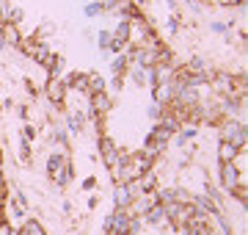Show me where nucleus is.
<instances>
[{
    "instance_id": "aec40b11",
    "label": "nucleus",
    "mask_w": 248,
    "mask_h": 235,
    "mask_svg": "<svg viewBox=\"0 0 248 235\" xmlns=\"http://www.w3.org/2000/svg\"><path fill=\"white\" fill-rule=\"evenodd\" d=\"M66 161H69V158H66L63 152H53V155H47V174L53 177V174L58 172V169H61V166H63Z\"/></svg>"
},
{
    "instance_id": "20e7f679",
    "label": "nucleus",
    "mask_w": 248,
    "mask_h": 235,
    "mask_svg": "<svg viewBox=\"0 0 248 235\" xmlns=\"http://www.w3.org/2000/svg\"><path fill=\"white\" fill-rule=\"evenodd\" d=\"M108 111H113V100L108 91L89 94V117H105Z\"/></svg>"
},
{
    "instance_id": "9b49d317",
    "label": "nucleus",
    "mask_w": 248,
    "mask_h": 235,
    "mask_svg": "<svg viewBox=\"0 0 248 235\" xmlns=\"http://www.w3.org/2000/svg\"><path fill=\"white\" fill-rule=\"evenodd\" d=\"M0 36H3V45H6V47H19V45H22V34H19V25L3 22V25H0Z\"/></svg>"
},
{
    "instance_id": "f704fd0d",
    "label": "nucleus",
    "mask_w": 248,
    "mask_h": 235,
    "mask_svg": "<svg viewBox=\"0 0 248 235\" xmlns=\"http://www.w3.org/2000/svg\"><path fill=\"white\" fill-rule=\"evenodd\" d=\"M11 235H22V230H11Z\"/></svg>"
},
{
    "instance_id": "f257e3e1",
    "label": "nucleus",
    "mask_w": 248,
    "mask_h": 235,
    "mask_svg": "<svg viewBox=\"0 0 248 235\" xmlns=\"http://www.w3.org/2000/svg\"><path fill=\"white\" fill-rule=\"evenodd\" d=\"M221 141H229V144H234L237 150H243V147L248 144L246 125L237 122V119H226V122H221Z\"/></svg>"
},
{
    "instance_id": "6e6552de",
    "label": "nucleus",
    "mask_w": 248,
    "mask_h": 235,
    "mask_svg": "<svg viewBox=\"0 0 248 235\" xmlns=\"http://www.w3.org/2000/svg\"><path fill=\"white\" fill-rule=\"evenodd\" d=\"M110 36H113L119 45H130V42H133V19L122 17L119 22H116V28L110 31Z\"/></svg>"
},
{
    "instance_id": "4468645a",
    "label": "nucleus",
    "mask_w": 248,
    "mask_h": 235,
    "mask_svg": "<svg viewBox=\"0 0 248 235\" xmlns=\"http://www.w3.org/2000/svg\"><path fill=\"white\" fill-rule=\"evenodd\" d=\"M127 69H130V58H127V53H116L113 58H110V75H119V78H124L127 75Z\"/></svg>"
},
{
    "instance_id": "412c9836",
    "label": "nucleus",
    "mask_w": 248,
    "mask_h": 235,
    "mask_svg": "<svg viewBox=\"0 0 248 235\" xmlns=\"http://www.w3.org/2000/svg\"><path fill=\"white\" fill-rule=\"evenodd\" d=\"M166 108H169V105H163V102H157V100H152L149 108H146V117H149L152 122H160L163 114H166Z\"/></svg>"
},
{
    "instance_id": "f3484780",
    "label": "nucleus",
    "mask_w": 248,
    "mask_h": 235,
    "mask_svg": "<svg viewBox=\"0 0 248 235\" xmlns=\"http://www.w3.org/2000/svg\"><path fill=\"white\" fill-rule=\"evenodd\" d=\"M155 205V194H143V197H135L133 199V213L135 216H143L146 210Z\"/></svg>"
},
{
    "instance_id": "f8f14e48",
    "label": "nucleus",
    "mask_w": 248,
    "mask_h": 235,
    "mask_svg": "<svg viewBox=\"0 0 248 235\" xmlns=\"http://www.w3.org/2000/svg\"><path fill=\"white\" fill-rule=\"evenodd\" d=\"M89 119L91 117H89V114H83V111H69V114H66V127H69L72 136H80Z\"/></svg>"
},
{
    "instance_id": "f03ea898",
    "label": "nucleus",
    "mask_w": 248,
    "mask_h": 235,
    "mask_svg": "<svg viewBox=\"0 0 248 235\" xmlns=\"http://www.w3.org/2000/svg\"><path fill=\"white\" fill-rule=\"evenodd\" d=\"M130 221H133V213H130V210L116 208L113 213L105 218V233L108 235H130Z\"/></svg>"
},
{
    "instance_id": "4c0bfd02",
    "label": "nucleus",
    "mask_w": 248,
    "mask_h": 235,
    "mask_svg": "<svg viewBox=\"0 0 248 235\" xmlns=\"http://www.w3.org/2000/svg\"><path fill=\"white\" fill-rule=\"evenodd\" d=\"M83 3H89V0H83Z\"/></svg>"
},
{
    "instance_id": "b1692460",
    "label": "nucleus",
    "mask_w": 248,
    "mask_h": 235,
    "mask_svg": "<svg viewBox=\"0 0 248 235\" xmlns=\"http://www.w3.org/2000/svg\"><path fill=\"white\" fill-rule=\"evenodd\" d=\"M204 69H207V58H190V61H187V67H185V72H204Z\"/></svg>"
},
{
    "instance_id": "2f4dec72",
    "label": "nucleus",
    "mask_w": 248,
    "mask_h": 235,
    "mask_svg": "<svg viewBox=\"0 0 248 235\" xmlns=\"http://www.w3.org/2000/svg\"><path fill=\"white\" fill-rule=\"evenodd\" d=\"M177 28H179V19H177V17H171V19H169V31H171V34H174Z\"/></svg>"
},
{
    "instance_id": "0eeeda50",
    "label": "nucleus",
    "mask_w": 248,
    "mask_h": 235,
    "mask_svg": "<svg viewBox=\"0 0 248 235\" xmlns=\"http://www.w3.org/2000/svg\"><path fill=\"white\" fill-rule=\"evenodd\" d=\"M99 155H102V161H105L108 169H116V163H119V147L113 144L110 136L99 138Z\"/></svg>"
},
{
    "instance_id": "a211bd4d",
    "label": "nucleus",
    "mask_w": 248,
    "mask_h": 235,
    "mask_svg": "<svg viewBox=\"0 0 248 235\" xmlns=\"http://www.w3.org/2000/svg\"><path fill=\"white\" fill-rule=\"evenodd\" d=\"M240 155V150L234 144H229V141H221V147H218V161L221 163H229V161H234Z\"/></svg>"
},
{
    "instance_id": "7c9ffc66",
    "label": "nucleus",
    "mask_w": 248,
    "mask_h": 235,
    "mask_svg": "<svg viewBox=\"0 0 248 235\" xmlns=\"http://www.w3.org/2000/svg\"><path fill=\"white\" fill-rule=\"evenodd\" d=\"M22 133H25V138H28V141H31V138L36 136V130H33V127H31V125H25V130H22Z\"/></svg>"
},
{
    "instance_id": "5701e85b",
    "label": "nucleus",
    "mask_w": 248,
    "mask_h": 235,
    "mask_svg": "<svg viewBox=\"0 0 248 235\" xmlns=\"http://www.w3.org/2000/svg\"><path fill=\"white\" fill-rule=\"evenodd\" d=\"M22 233H25V235H47V233H45V227H42V221H36V218L25 221V227H22Z\"/></svg>"
},
{
    "instance_id": "7ed1b4c3",
    "label": "nucleus",
    "mask_w": 248,
    "mask_h": 235,
    "mask_svg": "<svg viewBox=\"0 0 248 235\" xmlns=\"http://www.w3.org/2000/svg\"><path fill=\"white\" fill-rule=\"evenodd\" d=\"M135 194H138V185H135V180H133V183H119V185L113 188L116 208H119V210H127L130 205H133Z\"/></svg>"
},
{
    "instance_id": "4be33fe9",
    "label": "nucleus",
    "mask_w": 248,
    "mask_h": 235,
    "mask_svg": "<svg viewBox=\"0 0 248 235\" xmlns=\"http://www.w3.org/2000/svg\"><path fill=\"white\" fill-rule=\"evenodd\" d=\"M83 14H86V17H99V14H105V11H102V3H99V0H89V3L83 6Z\"/></svg>"
},
{
    "instance_id": "e433bc0d",
    "label": "nucleus",
    "mask_w": 248,
    "mask_h": 235,
    "mask_svg": "<svg viewBox=\"0 0 248 235\" xmlns=\"http://www.w3.org/2000/svg\"><path fill=\"white\" fill-rule=\"evenodd\" d=\"M0 147H3V138H0Z\"/></svg>"
},
{
    "instance_id": "6ab92c4d",
    "label": "nucleus",
    "mask_w": 248,
    "mask_h": 235,
    "mask_svg": "<svg viewBox=\"0 0 248 235\" xmlns=\"http://www.w3.org/2000/svg\"><path fill=\"white\" fill-rule=\"evenodd\" d=\"M89 78V94H97V91H108V83L99 72H86Z\"/></svg>"
},
{
    "instance_id": "cd10ccee",
    "label": "nucleus",
    "mask_w": 248,
    "mask_h": 235,
    "mask_svg": "<svg viewBox=\"0 0 248 235\" xmlns=\"http://www.w3.org/2000/svg\"><path fill=\"white\" fill-rule=\"evenodd\" d=\"M210 28H213L215 34H226V31H229V22H213Z\"/></svg>"
},
{
    "instance_id": "72a5a7b5",
    "label": "nucleus",
    "mask_w": 248,
    "mask_h": 235,
    "mask_svg": "<svg viewBox=\"0 0 248 235\" xmlns=\"http://www.w3.org/2000/svg\"><path fill=\"white\" fill-rule=\"evenodd\" d=\"M11 0H0V9H6V6H9Z\"/></svg>"
},
{
    "instance_id": "ddd939ff",
    "label": "nucleus",
    "mask_w": 248,
    "mask_h": 235,
    "mask_svg": "<svg viewBox=\"0 0 248 235\" xmlns=\"http://www.w3.org/2000/svg\"><path fill=\"white\" fill-rule=\"evenodd\" d=\"M72 180H75V166H72V161H66L61 169L53 174V183L58 185V188H63V185H69Z\"/></svg>"
},
{
    "instance_id": "dca6fc26",
    "label": "nucleus",
    "mask_w": 248,
    "mask_h": 235,
    "mask_svg": "<svg viewBox=\"0 0 248 235\" xmlns=\"http://www.w3.org/2000/svg\"><path fill=\"white\" fill-rule=\"evenodd\" d=\"M143 221H146V224H163V221H169V218H166V208H163L160 202H155V205L143 213Z\"/></svg>"
},
{
    "instance_id": "58836bf2",
    "label": "nucleus",
    "mask_w": 248,
    "mask_h": 235,
    "mask_svg": "<svg viewBox=\"0 0 248 235\" xmlns=\"http://www.w3.org/2000/svg\"><path fill=\"white\" fill-rule=\"evenodd\" d=\"M0 221H3V218H0Z\"/></svg>"
},
{
    "instance_id": "473e14b6",
    "label": "nucleus",
    "mask_w": 248,
    "mask_h": 235,
    "mask_svg": "<svg viewBox=\"0 0 248 235\" xmlns=\"http://www.w3.org/2000/svg\"><path fill=\"white\" fill-rule=\"evenodd\" d=\"M0 191H6V174H3V169H0Z\"/></svg>"
},
{
    "instance_id": "39448f33",
    "label": "nucleus",
    "mask_w": 248,
    "mask_h": 235,
    "mask_svg": "<svg viewBox=\"0 0 248 235\" xmlns=\"http://www.w3.org/2000/svg\"><path fill=\"white\" fill-rule=\"evenodd\" d=\"M66 83L63 81H50L47 83V89H45V94H47V102H50V108H61L63 105V100H66Z\"/></svg>"
},
{
    "instance_id": "a878e982",
    "label": "nucleus",
    "mask_w": 248,
    "mask_h": 235,
    "mask_svg": "<svg viewBox=\"0 0 248 235\" xmlns=\"http://www.w3.org/2000/svg\"><path fill=\"white\" fill-rule=\"evenodd\" d=\"M110 42H113V36H110V31H99V34H97V47H99V50H105V53H108V47H110Z\"/></svg>"
},
{
    "instance_id": "c85d7f7f",
    "label": "nucleus",
    "mask_w": 248,
    "mask_h": 235,
    "mask_svg": "<svg viewBox=\"0 0 248 235\" xmlns=\"http://www.w3.org/2000/svg\"><path fill=\"white\" fill-rule=\"evenodd\" d=\"M99 3H102V11H105V14L116 11V0H99Z\"/></svg>"
},
{
    "instance_id": "bb28decb",
    "label": "nucleus",
    "mask_w": 248,
    "mask_h": 235,
    "mask_svg": "<svg viewBox=\"0 0 248 235\" xmlns=\"http://www.w3.org/2000/svg\"><path fill=\"white\" fill-rule=\"evenodd\" d=\"M50 138H53V141H58V144H63V147L69 144V133H66L63 127H55V130H53V136H50Z\"/></svg>"
},
{
    "instance_id": "423d86ee",
    "label": "nucleus",
    "mask_w": 248,
    "mask_h": 235,
    "mask_svg": "<svg viewBox=\"0 0 248 235\" xmlns=\"http://www.w3.org/2000/svg\"><path fill=\"white\" fill-rule=\"evenodd\" d=\"M240 183H243V177H240V169L234 166V161L221 163V185L223 188L234 191V188H240Z\"/></svg>"
},
{
    "instance_id": "393cba45",
    "label": "nucleus",
    "mask_w": 248,
    "mask_h": 235,
    "mask_svg": "<svg viewBox=\"0 0 248 235\" xmlns=\"http://www.w3.org/2000/svg\"><path fill=\"white\" fill-rule=\"evenodd\" d=\"M193 136H196V127H185V130H182L179 136H174V138H171V141H174V144H179V147H182V144H187V141H190V138H193Z\"/></svg>"
},
{
    "instance_id": "1a4fd4ad",
    "label": "nucleus",
    "mask_w": 248,
    "mask_h": 235,
    "mask_svg": "<svg viewBox=\"0 0 248 235\" xmlns=\"http://www.w3.org/2000/svg\"><path fill=\"white\" fill-rule=\"evenodd\" d=\"M174 97H177V91H174L171 81H160L157 86H152V100H157V102H163V105H171Z\"/></svg>"
},
{
    "instance_id": "c756f323",
    "label": "nucleus",
    "mask_w": 248,
    "mask_h": 235,
    "mask_svg": "<svg viewBox=\"0 0 248 235\" xmlns=\"http://www.w3.org/2000/svg\"><path fill=\"white\" fill-rule=\"evenodd\" d=\"M11 230H14L11 224H6V221H0V235H11Z\"/></svg>"
},
{
    "instance_id": "2eb2a0df",
    "label": "nucleus",
    "mask_w": 248,
    "mask_h": 235,
    "mask_svg": "<svg viewBox=\"0 0 248 235\" xmlns=\"http://www.w3.org/2000/svg\"><path fill=\"white\" fill-rule=\"evenodd\" d=\"M149 141H163V144H171V138H174V130H169L166 125H160V122H155V127L149 130Z\"/></svg>"
},
{
    "instance_id": "9d476101",
    "label": "nucleus",
    "mask_w": 248,
    "mask_h": 235,
    "mask_svg": "<svg viewBox=\"0 0 248 235\" xmlns=\"http://www.w3.org/2000/svg\"><path fill=\"white\" fill-rule=\"evenodd\" d=\"M182 227H185V235H210L207 218H204V213H199V210H196V216H193V218H187Z\"/></svg>"
},
{
    "instance_id": "c9c22d12",
    "label": "nucleus",
    "mask_w": 248,
    "mask_h": 235,
    "mask_svg": "<svg viewBox=\"0 0 248 235\" xmlns=\"http://www.w3.org/2000/svg\"><path fill=\"white\" fill-rule=\"evenodd\" d=\"M0 169H3V152H0Z\"/></svg>"
}]
</instances>
